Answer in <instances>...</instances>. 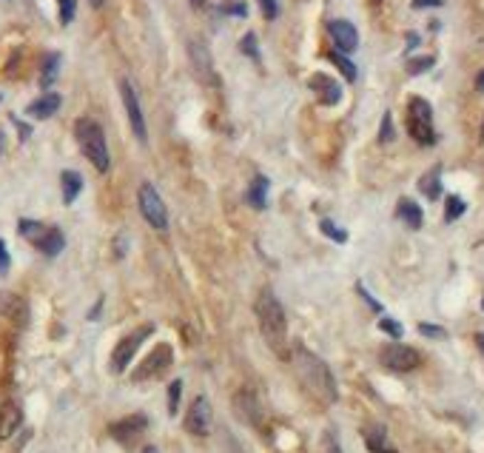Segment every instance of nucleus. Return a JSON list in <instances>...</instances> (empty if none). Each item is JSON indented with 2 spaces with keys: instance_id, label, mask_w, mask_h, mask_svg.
<instances>
[{
  "instance_id": "obj_42",
  "label": "nucleus",
  "mask_w": 484,
  "mask_h": 453,
  "mask_svg": "<svg viewBox=\"0 0 484 453\" xmlns=\"http://www.w3.org/2000/svg\"><path fill=\"white\" fill-rule=\"evenodd\" d=\"M89 3H91L94 9H100V6H103V0H89Z\"/></svg>"
},
{
  "instance_id": "obj_24",
  "label": "nucleus",
  "mask_w": 484,
  "mask_h": 453,
  "mask_svg": "<svg viewBox=\"0 0 484 453\" xmlns=\"http://www.w3.org/2000/svg\"><path fill=\"white\" fill-rule=\"evenodd\" d=\"M331 63L345 74V80H347V83H356V66H354L351 60H347L342 51H331Z\"/></svg>"
},
{
  "instance_id": "obj_5",
  "label": "nucleus",
  "mask_w": 484,
  "mask_h": 453,
  "mask_svg": "<svg viewBox=\"0 0 484 453\" xmlns=\"http://www.w3.org/2000/svg\"><path fill=\"white\" fill-rule=\"evenodd\" d=\"M408 131L419 146H433L436 143V128H433V108L424 97H411L408 106Z\"/></svg>"
},
{
  "instance_id": "obj_8",
  "label": "nucleus",
  "mask_w": 484,
  "mask_h": 453,
  "mask_svg": "<svg viewBox=\"0 0 484 453\" xmlns=\"http://www.w3.org/2000/svg\"><path fill=\"white\" fill-rule=\"evenodd\" d=\"M151 331H154V325H140V328H134L128 336H123L120 342L114 345V353H111V371L114 373H123L128 368V362L134 360V353L140 351V345L151 336Z\"/></svg>"
},
{
  "instance_id": "obj_2",
  "label": "nucleus",
  "mask_w": 484,
  "mask_h": 453,
  "mask_svg": "<svg viewBox=\"0 0 484 453\" xmlns=\"http://www.w3.org/2000/svg\"><path fill=\"white\" fill-rule=\"evenodd\" d=\"M254 311H257V323H260L265 345L274 351L279 360H288L290 356V351H288V316H285V308L277 299V294L268 291V288L260 291Z\"/></svg>"
},
{
  "instance_id": "obj_21",
  "label": "nucleus",
  "mask_w": 484,
  "mask_h": 453,
  "mask_svg": "<svg viewBox=\"0 0 484 453\" xmlns=\"http://www.w3.org/2000/svg\"><path fill=\"white\" fill-rule=\"evenodd\" d=\"M60 185H63V202L71 205L77 200V194L83 191V177L77 172H63L60 174Z\"/></svg>"
},
{
  "instance_id": "obj_28",
  "label": "nucleus",
  "mask_w": 484,
  "mask_h": 453,
  "mask_svg": "<svg viewBox=\"0 0 484 453\" xmlns=\"http://www.w3.org/2000/svg\"><path fill=\"white\" fill-rule=\"evenodd\" d=\"M180 396H183V382L174 380V382L168 385V413H171V417L180 410Z\"/></svg>"
},
{
  "instance_id": "obj_29",
  "label": "nucleus",
  "mask_w": 484,
  "mask_h": 453,
  "mask_svg": "<svg viewBox=\"0 0 484 453\" xmlns=\"http://www.w3.org/2000/svg\"><path fill=\"white\" fill-rule=\"evenodd\" d=\"M240 51L248 54L251 60H260V49H257V34L254 32H248L242 40H240Z\"/></svg>"
},
{
  "instance_id": "obj_36",
  "label": "nucleus",
  "mask_w": 484,
  "mask_h": 453,
  "mask_svg": "<svg viewBox=\"0 0 484 453\" xmlns=\"http://www.w3.org/2000/svg\"><path fill=\"white\" fill-rule=\"evenodd\" d=\"M419 331H422L424 336H436V339H444V336H448V334H444V328H439V325H428V323H422Z\"/></svg>"
},
{
  "instance_id": "obj_11",
  "label": "nucleus",
  "mask_w": 484,
  "mask_h": 453,
  "mask_svg": "<svg viewBox=\"0 0 484 453\" xmlns=\"http://www.w3.org/2000/svg\"><path fill=\"white\" fill-rule=\"evenodd\" d=\"M211 428H214V410H211V402L205 399V396H197V399L191 402L188 413H185V430L191 433V437H200L205 439Z\"/></svg>"
},
{
  "instance_id": "obj_45",
  "label": "nucleus",
  "mask_w": 484,
  "mask_h": 453,
  "mask_svg": "<svg viewBox=\"0 0 484 453\" xmlns=\"http://www.w3.org/2000/svg\"><path fill=\"white\" fill-rule=\"evenodd\" d=\"M479 345H481V351H484V334H481V336H479Z\"/></svg>"
},
{
  "instance_id": "obj_35",
  "label": "nucleus",
  "mask_w": 484,
  "mask_h": 453,
  "mask_svg": "<svg viewBox=\"0 0 484 453\" xmlns=\"http://www.w3.org/2000/svg\"><path fill=\"white\" fill-rule=\"evenodd\" d=\"M220 12H228V14H237V17H245L248 14V6L245 3H222Z\"/></svg>"
},
{
  "instance_id": "obj_32",
  "label": "nucleus",
  "mask_w": 484,
  "mask_h": 453,
  "mask_svg": "<svg viewBox=\"0 0 484 453\" xmlns=\"http://www.w3.org/2000/svg\"><path fill=\"white\" fill-rule=\"evenodd\" d=\"M433 63H436L433 58H416V60L408 63V74H422V71H428Z\"/></svg>"
},
{
  "instance_id": "obj_20",
  "label": "nucleus",
  "mask_w": 484,
  "mask_h": 453,
  "mask_svg": "<svg viewBox=\"0 0 484 453\" xmlns=\"http://www.w3.org/2000/svg\"><path fill=\"white\" fill-rule=\"evenodd\" d=\"M396 217H399L402 222H408L413 231H419V229H422V222H424V220H422V209H419V205H416L413 200H408V197L399 200V205H396Z\"/></svg>"
},
{
  "instance_id": "obj_27",
  "label": "nucleus",
  "mask_w": 484,
  "mask_h": 453,
  "mask_svg": "<svg viewBox=\"0 0 484 453\" xmlns=\"http://www.w3.org/2000/svg\"><path fill=\"white\" fill-rule=\"evenodd\" d=\"M319 229H322V234H325V237H331V240H334V242H339V245H342V242H347V231H345V229H339V225H336V222H331V220H322V222H319Z\"/></svg>"
},
{
  "instance_id": "obj_18",
  "label": "nucleus",
  "mask_w": 484,
  "mask_h": 453,
  "mask_svg": "<svg viewBox=\"0 0 484 453\" xmlns=\"http://www.w3.org/2000/svg\"><path fill=\"white\" fill-rule=\"evenodd\" d=\"M23 422V410L17 402H3L0 408V439H12L14 430Z\"/></svg>"
},
{
  "instance_id": "obj_3",
  "label": "nucleus",
  "mask_w": 484,
  "mask_h": 453,
  "mask_svg": "<svg viewBox=\"0 0 484 453\" xmlns=\"http://www.w3.org/2000/svg\"><path fill=\"white\" fill-rule=\"evenodd\" d=\"M74 137H77V143H80L86 160L100 174H106L111 168V154H108V143H106V135H103L100 123L91 120V117H80L74 123Z\"/></svg>"
},
{
  "instance_id": "obj_41",
  "label": "nucleus",
  "mask_w": 484,
  "mask_h": 453,
  "mask_svg": "<svg viewBox=\"0 0 484 453\" xmlns=\"http://www.w3.org/2000/svg\"><path fill=\"white\" fill-rule=\"evenodd\" d=\"M408 46H411V49H413V46H419V37H416V34H411V37H408Z\"/></svg>"
},
{
  "instance_id": "obj_13",
  "label": "nucleus",
  "mask_w": 484,
  "mask_h": 453,
  "mask_svg": "<svg viewBox=\"0 0 484 453\" xmlns=\"http://www.w3.org/2000/svg\"><path fill=\"white\" fill-rule=\"evenodd\" d=\"M146 428H148V419L143 417V413H131V417H126V419H120V422H114V425L108 428V433H111V437L117 439V442L131 445L137 437H143Z\"/></svg>"
},
{
  "instance_id": "obj_25",
  "label": "nucleus",
  "mask_w": 484,
  "mask_h": 453,
  "mask_svg": "<svg viewBox=\"0 0 484 453\" xmlns=\"http://www.w3.org/2000/svg\"><path fill=\"white\" fill-rule=\"evenodd\" d=\"M57 66H60V54H49L46 63H43V78H41L43 89H49V86L54 83V78H57Z\"/></svg>"
},
{
  "instance_id": "obj_14",
  "label": "nucleus",
  "mask_w": 484,
  "mask_h": 453,
  "mask_svg": "<svg viewBox=\"0 0 484 453\" xmlns=\"http://www.w3.org/2000/svg\"><path fill=\"white\" fill-rule=\"evenodd\" d=\"M308 86H311V91L316 94V100L322 106H336L342 100V86L334 78H327V74H314Z\"/></svg>"
},
{
  "instance_id": "obj_43",
  "label": "nucleus",
  "mask_w": 484,
  "mask_h": 453,
  "mask_svg": "<svg viewBox=\"0 0 484 453\" xmlns=\"http://www.w3.org/2000/svg\"><path fill=\"white\" fill-rule=\"evenodd\" d=\"M143 453H160V450H157V448H154V445H148V448H146Z\"/></svg>"
},
{
  "instance_id": "obj_30",
  "label": "nucleus",
  "mask_w": 484,
  "mask_h": 453,
  "mask_svg": "<svg viewBox=\"0 0 484 453\" xmlns=\"http://www.w3.org/2000/svg\"><path fill=\"white\" fill-rule=\"evenodd\" d=\"M57 6H60V23L69 26L74 21V12H77V0H57Z\"/></svg>"
},
{
  "instance_id": "obj_9",
  "label": "nucleus",
  "mask_w": 484,
  "mask_h": 453,
  "mask_svg": "<svg viewBox=\"0 0 484 453\" xmlns=\"http://www.w3.org/2000/svg\"><path fill=\"white\" fill-rule=\"evenodd\" d=\"M174 365V348L168 342H160L146 360L140 362V368L131 373L134 382H146V380H160V376Z\"/></svg>"
},
{
  "instance_id": "obj_31",
  "label": "nucleus",
  "mask_w": 484,
  "mask_h": 453,
  "mask_svg": "<svg viewBox=\"0 0 484 453\" xmlns=\"http://www.w3.org/2000/svg\"><path fill=\"white\" fill-rule=\"evenodd\" d=\"M391 140H393V115H391V111H384L382 131H379V143H391Z\"/></svg>"
},
{
  "instance_id": "obj_6",
  "label": "nucleus",
  "mask_w": 484,
  "mask_h": 453,
  "mask_svg": "<svg viewBox=\"0 0 484 453\" xmlns=\"http://www.w3.org/2000/svg\"><path fill=\"white\" fill-rule=\"evenodd\" d=\"M137 205H140L143 220L151 225V229H157V231H165V229H168V209H165L160 191H157V188H154L151 183H143V185H140Z\"/></svg>"
},
{
  "instance_id": "obj_38",
  "label": "nucleus",
  "mask_w": 484,
  "mask_h": 453,
  "mask_svg": "<svg viewBox=\"0 0 484 453\" xmlns=\"http://www.w3.org/2000/svg\"><path fill=\"white\" fill-rule=\"evenodd\" d=\"M9 271V251H6V242L0 240V274Z\"/></svg>"
},
{
  "instance_id": "obj_19",
  "label": "nucleus",
  "mask_w": 484,
  "mask_h": 453,
  "mask_svg": "<svg viewBox=\"0 0 484 453\" xmlns=\"http://www.w3.org/2000/svg\"><path fill=\"white\" fill-rule=\"evenodd\" d=\"M362 433H365V445H367L371 453H399L391 445V439H387V433H384L382 425H371V428H365Z\"/></svg>"
},
{
  "instance_id": "obj_10",
  "label": "nucleus",
  "mask_w": 484,
  "mask_h": 453,
  "mask_svg": "<svg viewBox=\"0 0 484 453\" xmlns=\"http://www.w3.org/2000/svg\"><path fill=\"white\" fill-rule=\"evenodd\" d=\"M120 97H123V108H126V117H128V126H131V131H134V137H137V140L146 146V143H148L146 115H143L140 97H137V91H134V86H131L128 78L120 80Z\"/></svg>"
},
{
  "instance_id": "obj_40",
  "label": "nucleus",
  "mask_w": 484,
  "mask_h": 453,
  "mask_svg": "<svg viewBox=\"0 0 484 453\" xmlns=\"http://www.w3.org/2000/svg\"><path fill=\"white\" fill-rule=\"evenodd\" d=\"M428 6H441V0H413V9H428Z\"/></svg>"
},
{
  "instance_id": "obj_17",
  "label": "nucleus",
  "mask_w": 484,
  "mask_h": 453,
  "mask_svg": "<svg viewBox=\"0 0 484 453\" xmlns=\"http://www.w3.org/2000/svg\"><path fill=\"white\" fill-rule=\"evenodd\" d=\"M60 103H63L60 94H57V91H46L43 97H37L34 103H29L26 115H29V117H34V120H49L51 115H57V108H60Z\"/></svg>"
},
{
  "instance_id": "obj_7",
  "label": "nucleus",
  "mask_w": 484,
  "mask_h": 453,
  "mask_svg": "<svg viewBox=\"0 0 484 453\" xmlns=\"http://www.w3.org/2000/svg\"><path fill=\"white\" fill-rule=\"evenodd\" d=\"M379 362L393 371V373H411L422 365V353L411 345H402V342H393V345H384L379 351Z\"/></svg>"
},
{
  "instance_id": "obj_44",
  "label": "nucleus",
  "mask_w": 484,
  "mask_h": 453,
  "mask_svg": "<svg viewBox=\"0 0 484 453\" xmlns=\"http://www.w3.org/2000/svg\"><path fill=\"white\" fill-rule=\"evenodd\" d=\"M188 3H191V6H203V0H188Z\"/></svg>"
},
{
  "instance_id": "obj_23",
  "label": "nucleus",
  "mask_w": 484,
  "mask_h": 453,
  "mask_svg": "<svg viewBox=\"0 0 484 453\" xmlns=\"http://www.w3.org/2000/svg\"><path fill=\"white\" fill-rule=\"evenodd\" d=\"M419 188H422V194H428V200H436L441 194V183H439V168H430L428 174H424L419 180Z\"/></svg>"
},
{
  "instance_id": "obj_26",
  "label": "nucleus",
  "mask_w": 484,
  "mask_h": 453,
  "mask_svg": "<svg viewBox=\"0 0 484 453\" xmlns=\"http://www.w3.org/2000/svg\"><path fill=\"white\" fill-rule=\"evenodd\" d=\"M464 209H468V205H464V200L456 197V194H450V197H448V205H444V220H448V222L459 220V217L464 214Z\"/></svg>"
},
{
  "instance_id": "obj_15",
  "label": "nucleus",
  "mask_w": 484,
  "mask_h": 453,
  "mask_svg": "<svg viewBox=\"0 0 484 453\" xmlns=\"http://www.w3.org/2000/svg\"><path fill=\"white\" fill-rule=\"evenodd\" d=\"M188 54H191V63H194V71H197V78L203 83H214V63H211V54L205 49V43L200 40H191L188 43Z\"/></svg>"
},
{
  "instance_id": "obj_1",
  "label": "nucleus",
  "mask_w": 484,
  "mask_h": 453,
  "mask_svg": "<svg viewBox=\"0 0 484 453\" xmlns=\"http://www.w3.org/2000/svg\"><path fill=\"white\" fill-rule=\"evenodd\" d=\"M288 360L294 365V373L308 396H314L319 405H334L339 399V388H336L331 368H327V362L319 360L314 351H308L305 345H294Z\"/></svg>"
},
{
  "instance_id": "obj_33",
  "label": "nucleus",
  "mask_w": 484,
  "mask_h": 453,
  "mask_svg": "<svg viewBox=\"0 0 484 453\" xmlns=\"http://www.w3.org/2000/svg\"><path fill=\"white\" fill-rule=\"evenodd\" d=\"M260 9H262V14L268 17V21H274V17L279 14V3H277V0H260Z\"/></svg>"
},
{
  "instance_id": "obj_34",
  "label": "nucleus",
  "mask_w": 484,
  "mask_h": 453,
  "mask_svg": "<svg viewBox=\"0 0 484 453\" xmlns=\"http://www.w3.org/2000/svg\"><path fill=\"white\" fill-rule=\"evenodd\" d=\"M379 328H382L384 334H391V336H396V339L402 336V325L396 323V319H387V316H384V319H382V323H379Z\"/></svg>"
},
{
  "instance_id": "obj_39",
  "label": "nucleus",
  "mask_w": 484,
  "mask_h": 453,
  "mask_svg": "<svg viewBox=\"0 0 484 453\" xmlns=\"http://www.w3.org/2000/svg\"><path fill=\"white\" fill-rule=\"evenodd\" d=\"M356 291L362 294V299H365V302H367V305H371L373 311H382V302H376L371 294H367V291H365V286H356Z\"/></svg>"
},
{
  "instance_id": "obj_12",
  "label": "nucleus",
  "mask_w": 484,
  "mask_h": 453,
  "mask_svg": "<svg viewBox=\"0 0 484 453\" xmlns=\"http://www.w3.org/2000/svg\"><path fill=\"white\" fill-rule=\"evenodd\" d=\"M327 34H331L336 51H342V54H351L359 49V32L351 21H331L327 23Z\"/></svg>"
},
{
  "instance_id": "obj_37",
  "label": "nucleus",
  "mask_w": 484,
  "mask_h": 453,
  "mask_svg": "<svg viewBox=\"0 0 484 453\" xmlns=\"http://www.w3.org/2000/svg\"><path fill=\"white\" fill-rule=\"evenodd\" d=\"M325 450L327 453H342V445L336 439V433H325Z\"/></svg>"
},
{
  "instance_id": "obj_22",
  "label": "nucleus",
  "mask_w": 484,
  "mask_h": 453,
  "mask_svg": "<svg viewBox=\"0 0 484 453\" xmlns=\"http://www.w3.org/2000/svg\"><path fill=\"white\" fill-rule=\"evenodd\" d=\"M248 202L254 205V209H265L268 205V177H254V183H251V188H248Z\"/></svg>"
},
{
  "instance_id": "obj_4",
  "label": "nucleus",
  "mask_w": 484,
  "mask_h": 453,
  "mask_svg": "<svg viewBox=\"0 0 484 453\" xmlns=\"http://www.w3.org/2000/svg\"><path fill=\"white\" fill-rule=\"evenodd\" d=\"M17 231H21L37 251H43L46 257H57L63 251V231L54 229V225H43V222H34V220H21V225H17Z\"/></svg>"
},
{
  "instance_id": "obj_16",
  "label": "nucleus",
  "mask_w": 484,
  "mask_h": 453,
  "mask_svg": "<svg viewBox=\"0 0 484 453\" xmlns=\"http://www.w3.org/2000/svg\"><path fill=\"white\" fill-rule=\"evenodd\" d=\"M0 314L17 325H26L29 319V305L21 294H12V291H0Z\"/></svg>"
}]
</instances>
